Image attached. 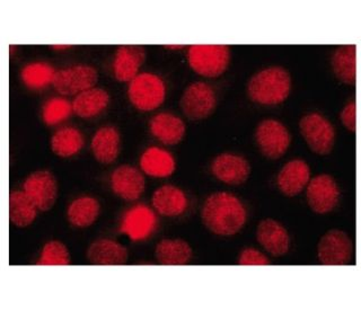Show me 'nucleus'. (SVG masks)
<instances>
[{"label": "nucleus", "mask_w": 361, "mask_h": 310, "mask_svg": "<svg viewBox=\"0 0 361 310\" xmlns=\"http://www.w3.org/2000/svg\"><path fill=\"white\" fill-rule=\"evenodd\" d=\"M250 163L245 158L234 154H223L218 156L212 163V172L214 178L229 185H240L250 175Z\"/></svg>", "instance_id": "ddd939ff"}, {"label": "nucleus", "mask_w": 361, "mask_h": 310, "mask_svg": "<svg viewBox=\"0 0 361 310\" xmlns=\"http://www.w3.org/2000/svg\"><path fill=\"white\" fill-rule=\"evenodd\" d=\"M310 170L307 163L300 159L289 161L282 167L278 175V186L287 197H295L306 187L310 182Z\"/></svg>", "instance_id": "f3484780"}, {"label": "nucleus", "mask_w": 361, "mask_h": 310, "mask_svg": "<svg viewBox=\"0 0 361 310\" xmlns=\"http://www.w3.org/2000/svg\"><path fill=\"white\" fill-rule=\"evenodd\" d=\"M184 46H185V45H180V44H178V45H172V44L164 45V48L172 49V50H178V49H182V48H184Z\"/></svg>", "instance_id": "f704fd0d"}, {"label": "nucleus", "mask_w": 361, "mask_h": 310, "mask_svg": "<svg viewBox=\"0 0 361 310\" xmlns=\"http://www.w3.org/2000/svg\"><path fill=\"white\" fill-rule=\"evenodd\" d=\"M56 71L48 63L44 62H33L23 68L22 80L28 88L39 89L54 84Z\"/></svg>", "instance_id": "c85d7f7f"}, {"label": "nucleus", "mask_w": 361, "mask_h": 310, "mask_svg": "<svg viewBox=\"0 0 361 310\" xmlns=\"http://www.w3.org/2000/svg\"><path fill=\"white\" fill-rule=\"evenodd\" d=\"M51 48H54V50H65V49L73 48V45L54 44L51 45Z\"/></svg>", "instance_id": "72a5a7b5"}, {"label": "nucleus", "mask_w": 361, "mask_h": 310, "mask_svg": "<svg viewBox=\"0 0 361 310\" xmlns=\"http://www.w3.org/2000/svg\"><path fill=\"white\" fill-rule=\"evenodd\" d=\"M111 186L116 195L124 200L135 201L145 190V178L138 169L124 165L118 167L111 176Z\"/></svg>", "instance_id": "4468645a"}, {"label": "nucleus", "mask_w": 361, "mask_h": 310, "mask_svg": "<svg viewBox=\"0 0 361 310\" xmlns=\"http://www.w3.org/2000/svg\"><path fill=\"white\" fill-rule=\"evenodd\" d=\"M85 144L82 133L76 128H63L52 135L51 148L60 157H71L76 155Z\"/></svg>", "instance_id": "cd10ccee"}, {"label": "nucleus", "mask_w": 361, "mask_h": 310, "mask_svg": "<svg viewBox=\"0 0 361 310\" xmlns=\"http://www.w3.org/2000/svg\"><path fill=\"white\" fill-rule=\"evenodd\" d=\"M69 252L62 242L52 240L45 244L37 265H69Z\"/></svg>", "instance_id": "7c9ffc66"}, {"label": "nucleus", "mask_w": 361, "mask_h": 310, "mask_svg": "<svg viewBox=\"0 0 361 310\" xmlns=\"http://www.w3.org/2000/svg\"><path fill=\"white\" fill-rule=\"evenodd\" d=\"M341 121L344 127L351 132H355L357 129V105L355 101H350L345 105L341 112Z\"/></svg>", "instance_id": "473e14b6"}, {"label": "nucleus", "mask_w": 361, "mask_h": 310, "mask_svg": "<svg viewBox=\"0 0 361 310\" xmlns=\"http://www.w3.org/2000/svg\"><path fill=\"white\" fill-rule=\"evenodd\" d=\"M353 242L344 231L331 230L322 237L317 257L323 265H345L353 257Z\"/></svg>", "instance_id": "1a4fd4ad"}, {"label": "nucleus", "mask_w": 361, "mask_h": 310, "mask_svg": "<svg viewBox=\"0 0 361 310\" xmlns=\"http://www.w3.org/2000/svg\"><path fill=\"white\" fill-rule=\"evenodd\" d=\"M92 150L96 159L102 163H111L120 152V133L114 127H103L95 133Z\"/></svg>", "instance_id": "412c9836"}, {"label": "nucleus", "mask_w": 361, "mask_h": 310, "mask_svg": "<svg viewBox=\"0 0 361 310\" xmlns=\"http://www.w3.org/2000/svg\"><path fill=\"white\" fill-rule=\"evenodd\" d=\"M37 206L25 194V192L14 191L9 195V219L16 227L24 228L37 218Z\"/></svg>", "instance_id": "393cba45"}, {"label": "nucleus", "mask_w": 361, "mask_h": 310, "mask_svg": "<svg viewBox=\"0 0 361 310\" xmlns=\"http://www.w3.org/2000/svg\"><path fill=\"white\" fill-rule=\"evenodd\" d=\"M291 90L290 75L281 67H271L252 77L247 85L248 96L259 104H280Z\"/></svg>", "instance_id": "f03ea898"}, {"label": "nucleus", "mask_w": 361, "mask_h": 310, "mask_svg": "<svg viewBox=\"0 0 361 310\" xmlns=\"http://www.w3.org/2000/svg\"><path fill=\"white\" fill-rule=\"evenodd\" d=\"M146 58V50L141 45H121L113 62L114 76L120 82H131L138 76L139 68Z\"/></svg>", "instance_id": "2eb2a0df"}, {"label": "nucleus", "mask_w": 361, "mask_h": 310, "mask_svg": "<svg viewBox=\"0 0 361 310\" xmlns=\"http://www.w3.org/2000/svg\"><path fill=\"white\" fill-rule=\"evenodd\" d=\"M203 223L219 236L235 235L245 225V208L235 195L219 192L210 195L202 208Z\"/></svg>", "instance_id": "f257e3e1"}, {"label": "nucleus", "mask_w": 361, "mask_h": 310, "mask_svg": "<svg viewBox=\"0 0 361 310\" xmlns=\"http://www.w3.org/2000/svg\"><path fill=\"white\" fill-rule=\"evenodd\" d=\"M152 206L163 216L176 217L185 211L188 199L176 186L164 185L152 195Z\"/></svg>", "instance_id": "a211bd4d"}, {"label": "nucleus", "mask_w": 361, "mask_h": 310, "mask_svg": "<svg viewBox=\"0 0 361 310\" xmlns=\"http://www.w3.org/2000/svg\"><path fill=\"white\" fill-rule=\"evenodd\" d=\"M87 259L96 265H122L127 262L128 251L111 240H99L87 249Z\"/></svg>", "instance_id": "aec40b11"}, {"label": "nucleus", "mask_w": 361, "mask_h": 310, "mask_svg": "<svg viewBox=\"0 0 361 310\" xmlns=\"http://www.w3.org/2000/svg\"><path fill=\"white\" fill-rule=\"evenodd\" d=\"M97 82V71L87 65L73 67L56 71L54 86L62 95H76L94 87Z\"/></svg>", "instance_id": "6e6552de"}, {"label": "nucleus", "mask_w": 361, "mask_h": 310, "mask_svg": "<svg viewBox=\"0 0 361 310\" xmlns=\"http://www.w3.org/2000/svg\"><path fill=\"white\" fill-rule=\"evenodd\" d=\"M73 112V105L67 99L54 97L49 99L43 106V121L48 125H54L65 121Z\"/></svg>", "instance_id": "c756f323"}, {"label": "nucleus", "mask_w": 361, "mask_h": 310, "mask_svg": "<svg viewBox=\"0 0 361 310\" xmlns=\"http://www.w3.org/2000/svg\"><path fill=\"white\" fill-rule=\"evenodd\" d=\"M25 194L41 211H49L56 203L58 186L54 175L47 170L33 173L23 185Z\"/></svg>", "instance_id": "9b49d317"}, {"label": "nucleus", "mask_w": 361, "mask_h": 310, "mask_svg": "<svg viewBox=\"0 0 361 310\" xmlns=\"http://www.w3.org/2000/svg\"><path fill=\"white\" fill-rule=\"evenodd\" d=\"M140 167L152 178H169L174 173L175 161L166 150L150 147L141 156Z\"/></svg>", "instance_id": "4be33fe9"}, {"label": "nucleus", "mask_w": 361, "mask_h": 310, "mask_svg": "<svg viewBox=\"0 0 361 310\" xmlns=\"http://www.w3.org/2000/svg\"><path fill=\"white\" fill-rule=\"evenodd\" d=\"M150 132L165 144H176L185 135V124L178 116L159 113L150 121Z\"/></svg>", "instance_id": "6ab92c4d"}, {"label": "nucleus", "mask_w": 361, "mask_h": 310, "mask_svg": "<svg viewBox=\"0 0 361 310\" xmlns=\"http://www.w3.org/2000/svg\"><path fill=\"white\" fill-rule=\"evenodd\" d=\"M308 206L316 213L324 214L336 208L340 197V190L330 175L322 174L308 182Z\"/></svg>", "instance_id": "9d476101"}, {"label": "nucleus", "mask_w": 361, "mask_h": 310, "mask_svg": "<svg viewBox=\"0 0 361 310\" xmlns=\"http://www.w3.org/2000/svg\"><path fill=\"white\" fill-rule=\"evenodd\" d=\"M190 66L201 76L218 77L228 68L231 50L228 45H191L188 52Z\"/></svg>", "instance_id": "7ed1b4c3"}, {"label": "nucleus", "mask_w": 361, "mask_h": 310, "mask_svg": "<svg viewBox=\"0 0 361 310\" xmlns=\"http://www.w3.org/2000/svg\"><path fill=\"white\" fill-rule=\"evenodd\" d=\"M240 265H269V259L261 252L254 248H246L238 257Z\"/></svg>", "instance_id": "2f4dec72"}, {"label": "nucleus", "mask_w": 361, "mask_h": 310, "mask_svg": "<svg viewBox=\"0 0 361 310\" xmlns=\"http://www.w3.org/2000/svg\"><path fill=\"white\" fill-rule=\"evenodd\" d=\"M300 132L310 149L319 155L332 151L336 142V130L327 118L319 113H310L299 122Z\"/></svg>", "instance_id": "39448f33"}, {"label": "nucleus", "mask_w": 361, "mask_h": 310, "mask_svg": "<svg viewBox=\"0 0 361 310\" xmlns=\"http://www.w3.org/2000/svg\"><path fill=\"white\" fill-rule=\"evenodd\" d=\"M257 242L274 256H282L289 251L290 238L283 225L274 219H265L257 225Z\"/></svg>", "instance_id": "dca6fc26"}, {"label": "nucleus", "mask_w": 361, "mask_h": 310, "mask_svg": "<svg viewBox=\"0 0 361 310\" xmlns=\"http://www.w3.org/2000/svg\"><path fill=\"white\" fill-rule=\"evenodd\" d=\"M217 105L216 94L212 86L204 82H193L186 88L180 99L184 114L192 120L208 118Z\"/></svg>", "instance_id": "0eeeda50"}, {"label": "nucleus", "mask_w": 361, "mask_h": 310, "mask_svg": "<svg viewBox=\"0 0 361 310\" xmlns=\"http://www.w3.org/2000/svg\"><path fill=\"white\" fill-rule=\"evenodd\" d=\"M99 214V201L90 197H79L68 208V220L71 225L86 228L93 225Z\"/></svg>", "instance_id": "bb28decb"}, {"label": "nucleus", "mask_w": 361, "mask_h": 310, "mask_svg": "<svg viewBox=\"0 0 361 310\" xmlns=\"http://www.w3.org/2000/svg\"><path fill=\"white\" fill-rule=\"evenodd\" d=\"M332 69L342 82L355 85L357 80V45L338 46L333 54Z\"/></svg>", "instance_id": "b1692460"}, {"label": "nucleus", "mask_w": 361, "mask_h": 310, "mask_svg": "<svg viewBox=\"0 0 361 310\" xmlns=\"http://www.w3.org/2000/svg\"><path fill=\"white\" fill-rule=\"evenodd\" d=\"M157 225V218L152 209L146 206H135L124 214L120 231L128 235L130 240L138 242L146 240Z\"/></svg>", "instance_id": "f8f14e48"}, {"label": "nucleus", "mask_w": 361, "mask_h": 310, "mask_svg": "<svg viewBox=\"0 0 361 310\" xmlns=\"http://www.w3.org/2000/svg\"><path fill=\"white\" fill-rule=\"evenodd\" d=\"M110 95L101 88H90L78 94L73 103V111L80 118H93L106 108Z\"/></svg>", "instance_id": "5701e85b"}, {"label": "nucleus", "mask_w": 361, "mask_h": 310, "mask_svg": "<svg viewBox=\"0 0 361 310\" xmlns=\"http://www.w3.org/2000/svg\"><path fill=\"white\" fill-rule=\"evenodd\" d=\"M257 146L265 157L278 159L290 144V135L283 124L276 120H264L257 129Z\"/></svg>", "instance_id": "423d86ee"}, {"label": "nucleus", "mask_w": 361, "mask_h": 310, "mask_svg": "<svg viewBox=\"0 0 361 310\" xmlns=\"http://www.w3.org/2000/svg\"><path fill=\"white\" fill-rule=\"evenodd\" d=\"M156 259L163 265H185L192 257V249L182 240H164L158 242Z\"/></svg>", "instance_id": "a878e982"}, {"label": "nucleus", "mask_w": 361, "mask_h": 310, "mask_svg": "<svg viewBox=\"0 0 361 310\" xmlns=\"http://www.w3.org/2000/svg\"><path fill=\"white\" fill-rule=\"evenodd\" d=\"M130 101L140 111H152L163 104L166 87L154 73H141L130 82L128 90Z\"/></svg>", "instance_id": "20e7f679"}]
</instances>
